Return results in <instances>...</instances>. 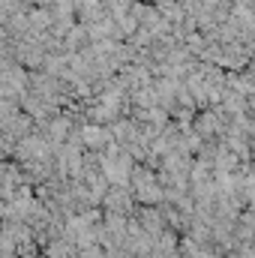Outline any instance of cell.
<instances>
[{"label": "cell", "mask_w": 255, "mask_h": 258, "mask_svg": "<svg viewBox=\"0 0 255 258\" xmlns=\"http://www.w3.org/2000/svg\"><path fill=\"white\" fill-rule=\"evenodd\" d=\"M126 189H132V192H135V201H141L144 207L159 204V201H162V195H165V192H162L159 177H156V171H153V168H147V165H132Z\"/></svg>", "instance_id": "cell-1"}, {"label": "cell", "mask_w": 255, "mask_h": 258, "mask_svg": "<svg viewBox=\"0 0 255 258\" xmlns=\"http://www.w3.org/2000/svg\"><path fill=\"white\" fill-rule=\"evenodd\" d=\"M189 129L198 135L201 144H216L222 138V132H225V120L219 117L216 108H198L189 120Z\"/></svg>", "instance_id": "cell-2"}, {"label": "cell", "mask_w": 255, "mask_h": 258, "mask_svg": "<svg viewBox=\"0 0 255 258\" xmlns=\"http://www.w3.org/2000/svg\"><path fill=\"white\" fill-rule=\"evenodd\" d=\"M24 93H27V72L15 63H9L6 69H0V99L18 102Z\"/></svg>", "instance_id": "cell-3"}, {"label": "cell", "mask_w": 255, "mask_h": 258, "mask_svg": "<svg viewBox=\"0 0 255 258\" xmlns=\"http://www.w3.org/2000/svg\"><path fill=\"white\" fill-rule=\"evenodd\" d=\"M75 24H81V27H96L99 21H105L108 18V12L102 9V3L99 0H75Z\"/></svg>", "instance_id": "cell-4"}, {"label": "cell", "mask_w": 255, "mask_h": 258, "mask_svg": "<svg viewBox=\"0 0 255 258\" xmlns=\"http://www.w3.org/2000/svg\"><path fill=\"white\" fill-rule=\"evenodd\" d=\"M15 111H18V102H9V99H0V126H3V123H6V120H9V117L15 114Z\"/></svg>", "instance_id": "cell-5"}, {"label": "cell", "mask_w": 255, "mask_h": 258, "mask_svg": "<svg viewBox=\"0 0 255 258\" xmlns=\"http://www.w3.org/2000/svg\"><path fill=\"white\" fill-rule=\"evenodd\" d=\"M6 156V141H3V135H0V159Z\"/></svg>", "instance_id": "cell-6"}]
</instances>
